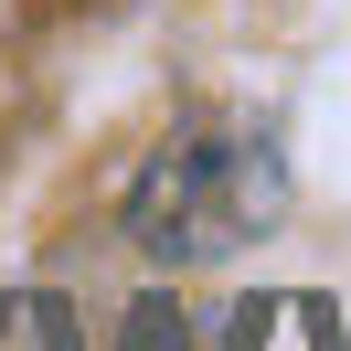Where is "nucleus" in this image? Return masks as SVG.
I'll return each instance as SVG.
<instances>
[{"instance_id": "obj_1", "label": "nucleus", "mask_w": 351, "mask_h": 351, "mask_svg": "<svg viewBox=\"0 0 351 351\" xmlns=\"http://www.w3.org/2000/svg\"><path fill=\"white\" fill-rule=\"evenodd\" d=\"M287 213V160L266 149L256 128H181L138 160L128 181V234L149 245L160 266H202L256 245L266 223Z\"/></svg>"}]
</instances>
